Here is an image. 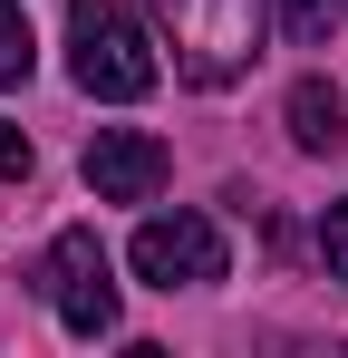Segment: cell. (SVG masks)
Segmentation results:
<instances>
[{
    "instance_id": "cell-1",
    "label": "cell",
    "mask_w": 348,
    "mask_h": 358,
    "mask_svg": "<svg viewBox=\"0 0 348 358\" xmlns=\"http://www.w3.org/2000/svg\"><path fill=\"white\" fill-rule=\"evenodd\" d=\"M184 87H232L261 59V0H145Z\"/></svg>"
},
{
    "instance_id": "cell-2",
    "label": "cell",
    "mask_w": 348,
    "mask_h": 358,
    "mask_svg": "<svg viewBox=\"0 0 348 358\" xmlns=\"http://www.w3.org/2000/svg\"><path fill=\"white\" fill-rule=\"evenodd\" d=\"M68 78H78L87 97L126 107V97H145V87L165 78V59H155V39L136 29L126 0H68Z\"/></svg>"
},
{
    "instance_id": "cell-3",
    "label": "cell",
    "mask_w": 348,
    "mask_h": 358,
    "mask_svg": "<svg viewBox=\"0 0 348 358\" xmlns=\"http://www.w3.org/2000/svg\"><path fill=\"white\" fill-rule=\"evenodd\" d=\"M39 300L58 310V329L68 339H107L116 329V262H107V242H97V223H68V233L39 252Z\"/></svg>"
},
{
    "instance_id": "cell-4",
    "label": "cell",
    "mask_w": 348,
    "mask_h": 358,
    "mask_svg": "<svg viewBox=\"0 0 348 358\" xmlns=\"http://www.w3.org/2000/svg\"><path fill=\"white\" fill-rule=\"evenodd\" d=\"M126 262L155 291H203V281H223V223H203V213H145Z\"/></svg>"
},
{
    "instance_id": "cell-5",
    "label": "cell",
    "mask_w": 348,
    "mask_h": 358,
    "mask_svg": "<svg viewBox=\"0 0 348 358\" xmlns=\"http://www.w3.org/2000/svg\"><path fill=\"white\" fill-rule=\"evenodd\" d=\"M174 175V155L145 136V126H107V136H87V194L97 203H155Z\"/></svg>"
},
{
    "instance_id": "cell-6",
    "label": "cell",
    "mask_w": 348,
    "mask_h": 358,
    "mask_svg": "<svg viewBox=\"0 0 348 358\" xmlns=\"http://www.w3.org/2000/svg\"><path fill=\"white\" fill-rule=\"evenodd\" d=\"M281 117H290V145H300V155H339L348 145V97L329 87V78H300Z\"/></svg>"
},
{
    "instance_id": "cell-7",
    "label": "cell",
    "mask_w": 348,
    "mask_h": 358,
    "mask_svg": "<svg viewBox=\"0 0 348 358\" xmlns=\"http://www.w3.org/2000/svg\"><path fill=\"white\" fill-rule=\"evenodd\" d=\"M29 68H39V39H29L20 0H0V87H29Z\"/></svg>"
},
{
    "instance_id": "cell-8",
    "label": "cell",
    "mask_w": 348,
    "mask_h": 358,
    "mask_svg": "<svg viewBox=\"0 0 348 358\" xmlns=\"http://www.w3.org/2000/svg\"><path fill=\"white\" fill-rule=\"evenodd\" d=\"M281 29L300 39V49H319V39L339 29V0H281Z\"/></svg>"
},
{
    "instance_id": "cell-9",
    "label": "cell",
    "mask_w": 348,
    "mask_h": 358,
    "mask_svg": "<svg viewBox=\"0 0 348 358\" xmlns=\"http://www.w3.org/2000/svg\"><path fill=\"white\" fill-rule=\"evenodd\" d=\"M319 262H329V281H348V203L319 213Z\"/></svg>"
},
{
    "instance_id": "cell-10",
    "label": "cell",
    "mask_w": 348,
    "mask_h": 358,
    "mask_svg": "<svg viewBox=\"0 0 348 358\" xmlns=\"http://www.w3.org/2000/svg\"><path fill=\"white\" fill-rule=\"evenodd\" d=\"M29 165H39V155H29V136H20V126H0V184H20Z\"/></svg>"
}]
</instances>
